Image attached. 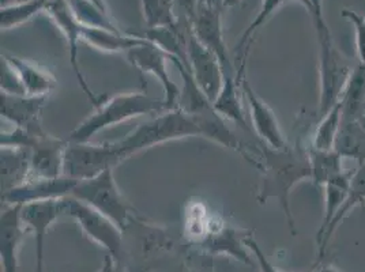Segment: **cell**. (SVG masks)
Here are the masks:
<instances>
[{"label": "cell", "instance_id": "cell-9", "mask_svg": "<svg viewBox=\"0 0 365 272\" xmlns=\"http://www.w3.org/2000/svg\"><path fill=\"white\" fill-rule=\"evenodd\" d=\"M66 203V215L74 218L83 233L88 234L91 240L104 245L113 256L118 257L122 242V229L109 219L107 215L97 211L76 197H67Z\"/></svg>", "mask_w": 365, "mask_h": 272}, {"label": "cell", "instance_id": "cell-32", "mask_svg": "<svg viewBox=\"0 0 365 272\" xmlns=\"http://www.w3.org/2000/svg\"><path fill=\"white\" fill-rule=\"evenodd\" d=\"M341 14L344 18H346L354 28L359 61H360V66L365 70V16H361L357 11L350 9H344Z\"/></svg>", "mask_w": 365, "mask_h": 272}, {"label": "cell", "instance_id": "cell-38", "mask_svg": "<svg viewBox=\"0 0 365 272\" xmlns=\"http://www.w3.org/2000/svg\"><path fill=\"white\" fill-rule=\"evenodd\" d=\"M21 1H28V0H0L1 7L9 6V4H16V3H21Z\"/></svg>", "mask_w": 365, "mask_h": 272}, {"label": "cell", "instance_id": "cell-27", "mask_svg": "<svg viewBox=\"0 0 365 272\" xmlns=\"http://www.w3.org/2000/svg\"><path fill=\"white\" fill-rule=\"evenodd\" d=\"M48 0H28L16 4H9L0 10L1 31L16 29L18 26L31 21L33 16L46 11Z\"/></svg>", "mask_w": 365, "mask_h": 272}, {"label": "cell", "instance_id": "cell-21", "mask_svg": "<svg viewBox=\"0 0 365 272\" xmlns=\"http://www.w3.org/2000/svg\"><path fill=\"white\" fill-rule=\"evenodd\" d=\"M31 179L29 155L25 150L1 147V194Z\"/></svg>", "mask_w": 365, "mask_h": 272}, {"label": "cell", "instance_id": "cell-23", "mask_svg": "<svg viewBox=\"0 0 365 272\" xmlns=\"http://www.w3.org/2000/svg\"><path fill=\"white\" fill-rule=\"evenodd\" d=\"M237 75H224V83L218 97L214 100V109L225 119L233 121L244 130L250 131V125L244 117L243 105L239 95Z\"/></svg>", "mask_w": 365, "mask_h": 272}, {"label": "cell", "instance_id": "cell-34", "mask_svg": "<svg viewBox=\"0 0 365 272\" xmlns=\"http://www.w3.org/2000/svg\"><path fill=\"white\" fill-rule=\"evenodd\" d=\"M173 1L178 7L182 9L185 19L192 22L194 18L197 16L199 4H200L202 0H173Z\"/></svg>", "mask_w": 365, "mask_h": 272}, {"label": "cell", "instance_id": "cell-20", "mask_svg": "<svg viewBox=\"0 0 365 272\" xmlns=\"http://www.w3.org/2000/svg\"><path fill=\"white\" fill-rule=\"evenodd\" d=\"M81 40L88 46H93L101 52L119 53L128 52L134 46L142 44L143 38L133 34L131 31H113L98 28L82 26Z\"/></svg>", "mask_w": 365, "mask_h": 272}, {"label": "cell", "instance_id": "cell-26", "mask_svg": "<svg viewBox=\"0 0 365 272\" xmlns=\"http://www.w3.org/2000/svg\"><path fill=\"white\" fill-rule=\"evenodd\" d=\"M309 154V164L312 177L311 180L317 185H324L326 182L335 179L336 176L342 174V158L344 155L338 150L331 152H322L314 147H308Z\"/></svg>", "mask_w": 365, "mask_h": 272}, {"label": "cell", "instance_id": "cell-15", "mask_svg": "<svg viewBox=\"0 0 365 272\" xmlns=\"http://www.w3.org/2000/svg\"><path fill=\"white\" fill-rule=\"evenodd\" d=\"M78 180L68 176L56 179H29L22 185L1 194L3 206H24L31 202L71 197Z\"/></svg>", "mask_w": 365, "mask_h": 272}, {"label": "cell", "instance_id": "cell-10", "mask_svg": "<svg viewBox=\"0 0 365 272\" xmlns=\"http://www.w3.org/2000/svg\"><path fill=\"white\" fill-rule=\"evenodd\" d=\"M127 59L142 73L152 74L158 79V82L163 85L165 91L164 100L167 103L168 109L178 108L182 89L178 86V83L173 82V79L168 73V61H172L170 55H168L165 51L143 38L142 44L134 46L127 52Z\"/></svg>", "mask_w": 365, "mask_h": 272}, {"label": "cell", "instance_id": "cell-4", "mask_svg": "<svg viewBox=\"0 0 365 272\" xmlns=\"http://www.w3.org/2000/svg\"><path fill=\"white\" fill-rule=\"evenodd\" d=\"M0 143L1 147L28 152L31 179H56L64 174V154L68 142L49 135L41 122L29 128L14 127L13 131H1Z\"/></svg>", "mask_w": 365, "mask_h": 272}, {"label": "cell", "instance_id": "cell-31", "mask_svg": "<svg viewBox=\"0 0 365 272\" xmlns=\"http://www.w3.org/2000/svg\"><path fill=\"white\" fill-rule=\"evenodd\" d=\"M0 68H1V74H0L1 93L13 94V95H26V91L24 89V85L16 74V70L11 67V64L3 55H1Z\"/></svg>", "mask_w": 365, "mask_h": 272}, {"label": "cell", "instance_id": "cell-35", "mask_svg": "<svg viewBox=\"0 0 365 272\" xmlns=\"http://www.w3.org/2000/svg\"><path fill=\"white\" fill-rule=\"evenodd\" d=\"M300 3L302 6H304L305 10L308 11V14H309V11H311V1L309 0H287V3Z\"/></svg>", "mask_w": 365, "mask_h": 272}, {"label": "cell", "instance_id": "cell-24", "mask_svg": "<svg viewBox=\"0 0 365 272\" xmlns=\"http://www.w3.org/2000/svg\"><path fill=\"white\" fill-rule=\"evenodd\" d=\"M342 122H356L365 112V70L359 64L341 97Z\"/></svg>", "mask_w": 365, "mask_h": 272}, {"label": "cell", "instance_id": "cell-5", "mask_svg": "<svg viewBox=\"0 0 365 272\" xmlns=\"http://www.w3.org/2000/svg\"><path fill=\"white\" fill-rule=\"evenodd\" d=\"M195 136H202L198 125L182 109L175 108L158 113L154 119L140 124L125 137L112 142V145L123 162L157 145Z\"/></svg>", "mask_w": 365, "mask_h": 272}, {"label": "cell", "instance_id": "cell-6", "mask_svg": "<svg viewBox=\"0 0 365 272\" xmlns=\"http://www.w3.org/2000/svg\"><path fill=\"white\" fill-rule=\"evenodd\" d=\"M71 197L103 212L122 230L127 225L130 207L115 182L113 169H107L91 179L78 180Z\"/></svg>", "mask_w": 365, "mask_h": 272}, {"label": "cell", "instance_id": "cell-33", "mask_svg": "<svg viewBox=\"0 0 365 272\" xmlns=\"http://www.w3.org/2000/svg\"><path fill=\"white\" fill-rule=\"evenodd\" d=\"M245 245L248 246V248H251L252 249V252H254V255L257 256L259 261V266H260V271L262 272H279L277 271L275 268L273 267V264L266 258V256L263 255V252L260 251V248L258 246V244L254 241L251 237H247L245 240Z\"/></svg>", "mask_w": 365, "mask_h": 272}, {"label": "cell", "instance_id": "cell-28", "mask_svg": "<svg viewBox=\"0 0 365 272\" xmlns=\"http://www.w3.org/2000/svg\"><path fill=\"white\" fill-rule=\"evenodd\" d=\"M70 7L79 21L86 28H98L108 31H123L108 16V10L101 9L91 0H68Z\"/></svg>", "mask_w": 365, "mask_h": 272}, {"label": "cell", "instance_id": "cell-14", "mask_svg": "<svg viewBox=\"0 0 365 272\" xmlns=\"http://www.w3.org/2000/svg\"><path fill=\"white\" fill-rule=\"evenodd\" d=\"M244 71H245V64H242L240 71H237V80L243 89L245 100L250 105L251 120H252V127L255 132L266 143V146L272 147L274 150L287 149L289 145L282 134L279 122L277 120L272 108L267 105L250 86Z\"/></svg>", "mask_w": 365, "mask_h": 272}, {"label": "cell", "instance_id": "cell-30", "mask_svg": "<svg viewBox=\"0 0 365 272\" xmlns=\"http://www.w3.org/2000/svg\"><path fill=\"white\" fill-rule=\"evenodd\" d=\"M146 28H173L179 23L173 0H140Z\"/></svg>", "mask_w": 365, "mask_h": 272}, {"label": "cell", "instance_id": "cell-16", "mask_svg": "<svg viewBox=\"0 0 365 272\" xmlns=\"http://www.w3.org/2000/svg\"><path fill=\"white\" fill-rule=\"evenodd\" d=\"M66 199H51L41 202H31L21 206V219L22 224L31 227L36 233L37 241V266L38 272H41V260H43V244L46 230L52 226L55 221L66 215L67 203Z\"/></svg>", "mask_w": 365, "mask_h": 272}, {"label": "cell", "instance_id": "cell-8", "mask_svg": "<svg viewBox=\"0 0 365 272\" xmlns=\"http://www.w3.org/2000/svg\"><path fill=\"white\" fill-rule=\"evenodd\" d=\"M119 164H122V161L112 142L101 145L68 142L64 154V176L76 180H86Z\"/></svg>", "mask_w": 365, "mask_h": 272}, {"label": "cell", "instance_id": "cell-7", "mask_svg": "<svg viewBox=\"0 0 365 272\" xmlns=\"http://www.w3.org/2000/svg\"><path fill=\"white\" fill-rule=\"evenodd\" d=\"M317 38L319 44V113L324 116L341 101L353 71L336 51L331 33Z\"/></svg>", "mask_w": 365, "mask_h": 272}, {"label": "cell", "instance_id": "cell-3", "mask_svg": "<svg viewBox=\"0 0 365 272\" xmlns=\"http://www.w3.org/2000/svg\"><path fill=\"white\" fill-rule=\"evenodd\" d=\"M165 110H169L165 100L153 98L142 91L120 93L106 101L103 100L100 105L96 106L91 116L76 125L67 142L88 143L93 136L106 128L143 115H158Z\"/></svg>", "mask_w": 365, "mask_h": 272}, {"label": "cell", "instance_id": "cell-22", "mask_svg": "<svg viewBox=\"0 0 365 272\" xmlns=\"http://www.w3.org/2000/svg\"><path fill=\"white\" fill-rule=\"evenodd\" d=\"M351 174H353V172H344L342 174L336 176L335 179L323 185V188H324V214H323V222H322V226L318 231L317 241H319L320 239L324 236L330 224L333 222L335 215L344 206L346 197L349 195Z\"/></svg>", "mask_w": 365, "mask_h": 272}, {"label": "cell", "instance_id": "cell-13", "mask_svg": "<svg viewBox=\"0 0 365 272\" xmlns=\"http://www.w3.org/2000/svg\"><path fill=\"white\" fill-rule=\"evenodd\" d=\"M187 56L190 71L199 89L214 103L224 83V70L218 58L195 37L192 28L187 41Z\"/></svg>", "mask_w": 365, "mask_h": 272}, {"label": "cell", "instance_id": "cell-40", "mask_svg": "<svg viewBox=\"0 0 365 272\" xmlns=\"http://www.w3.org/2000/svg\"><path fill=\"white\" fill-rule=\"evenodd\" d=\"M91 1H94L96 4H98L101 9H104V10H107V6H106V3H104V0H91Z\"/></svg>", "mask_w": 365, "mask_h": 272}, {"label": "cell", "instance_id": "cell-1", "mask_svg": "<svg viewBox=\"0 0 365 272\" xmlns=\"http://www.w3.org/2000/svg\"><path fill=\"white\" fill-rule=\"evenodd\" d=\"M260 161L262 182L257 199L260 204H266L269 199H277L287 215L292 233L296 234L289 197L294 185L307 179L311 180L312 177L308 149L300 145L294 147L288 146L284 150H274L269 146H263V149H260Z\"/></svg>", "mask_w": 365, "mask_h": 272}, {"label": "cell", "instance_id": "cell-12", "mask_svg": "<svg viewBox=\"0 0 365 272\" xmlns=\"http://www.w3.org/2000/svg\"><path fill=\"white\" fill-rule=\"evenodd\" d=\"M222 10L213 4L202 0L197 16L191 22V28L199 41L210 49L221 61L224 75H237L233 63L229 58L228 48L222 34Z\"/></svg>", "mask_w": 365, "mask_h": 272}, {"label": "cell", "instance_id": "cell-36", "mask_svg": "<svg viewBox=\"0 0 365 272\" xmlns=\"http://www.w3.org/2000/svg\"><path fill=\"white\" fill-rule=\"evenodd\" d=\"M309 272H341L339 270H336L334 266H326V267H322V268H318V270H312V271Z\"/></svg>", "mask_w": 365, "mask_h": 272}, {"label": "cell", "instance_id": "cell-19", "mask_svg": "<svg viewBox=\"0 0 365 272\" xmlns=\"http://www.w3.org/2000/svg\"><path fill=\"white\" fill-rule=\"evenodd\" d=\"M365 202V159L360 162L356 172L351 174V182H350L349 195L346 197L344 206L339 209L338 214L335 215L333 222L324 233V236L318 241V248H319V258L324 256L327 251L329 241L331 240L333 234L336 231L339 225L349 216L350 212L353 211L356 207L361 206Z\"/></svg>", "mask_w": 365, "mask_h": 272}, {"label": "cell", "instance_id": "cell-37", "mask_svg": "<svg viewBox=\"0 0 365 272\" xmlns=\"http://www.w3.org/2000/svg\"><path fill=\"white\" fill-rule=\"evenodd\" d=\"M237 4H240V0H224V7L225 9L227 7H235Z\"/></svg>", "mask_w": 365, "mask_h": 272}, {"label": "cell", "instance_id": "cell-29", "mask_svg": "<svg viewBox=\"0 0 365 272\" xmlns=\"http://www.w3.org/2000/svg\"><path fill=\"white\" fill-rule=\"evenodd\" d=\"M284 3H287V0H262L258 14L242 34V37L239 40V44L235 49V53H236L237 59L242 61V64L247 63V56H248V52H250L251 40H252L255 31H258L259 28H262L264 23H267V21L274 16V13L278 11V9Z\"/></svg>", "mask_w": 365, "mask_h": 272}, {"label": "cell", "instance_id": "cell-18", "mask_svg": "<svg viewBox=\"0 0 365 272\" xmlns=\"http://www.w3.org/2000/svg\"><path fill=\"white\" fill-rule=\"evenodd\" d=\"M19 76L26 95H49L58 86L55 75L40 64L13 55H3Z\"/></svg>", "mask_w": 365, "mask_h": 272}, {"label": "cell", "instance_id": "cell-39", "mask_svg": "<svg viewBox=\"0 0 365 272\" xmlns=\"http://www.w3.org/2000/svg\"><path fill=\"white\" fill-rule=\"evenodd\" d=\"M207 3H210V4H213L215 7H220V9H225L224 7V0H206Z\"/></svg>", "mask_w": 365, "mask_h": 272}, {"label": "cell", "instance_id": "cell-11", "mask_svg": "<svg viewBox=\"0 0 365 272\" xmlns=\"http://www.w3.org/2000/svg\"><path fill=\"white\" fill-rule=\"evenodd\" d=\"M46 11L52 18L55 25L61 29V33L64 34V37L67 40L70 63H71V67L74 70V74H76L81 89L88 95V98L91 100L94 108L100 105L101 101H103V97L100 98L91 91L85 76L81 71L79 61H78L79 43L82 41L81 36H82V26L83 25L79 23V21L76 19V16H74V13L70 7L68 0H48Z\"/></svg>", "mask_w": 365, "mask_h": 272}, {"label": "cell", "instance_id": "cell-2", "mask_svg": "<svg viewBox=\"0 0 365 272\" xmlns=\"http://www.w3.org/2000/svg\"><path fill=\"white\" fill-rule=\"evenodd\" d=\"M172 61L178 67L182 79V94L178 108L198 125L202 137L210 139L229 150L239 152L247 162L260 170V154L250 152L243 142L229 130L225 119L214 109L213 103L199 89L190 68L178 59H172Z\"/></svg>", "mask_w": 365, "mask_h": 272}, {"label": "cell", "instance_id": "cell-17", "mask_svg": "<svg viewBox=\"0 0 365 272\" xmlns=\"http://www.w3.org/2000/svg\"><path fill=\"white\" fill-rule=\"evenodd\" d=\"M49 95H13L0 94L1 117L19 128H29L41 122V112Z\"/></svg>", "mask_w": 365, "mask_h": 272}, {"label": "cell", "instance_id": "cell-25", "mask_svg": "<svg viewBox=\"0 0 365 272\" xmlns=\"http://www.w3.org/2000/svg\"><path fill=\"white\" fill-rule=\"evenodd\" d=\"M341 125H342V105L339 101L324 116H322V120L312 134V140L309 146L322 152L335 150L338 137L341 134V128H342Z\"/></svg>", "mask_w": 365, "mask_h": 272}]
</instances>
